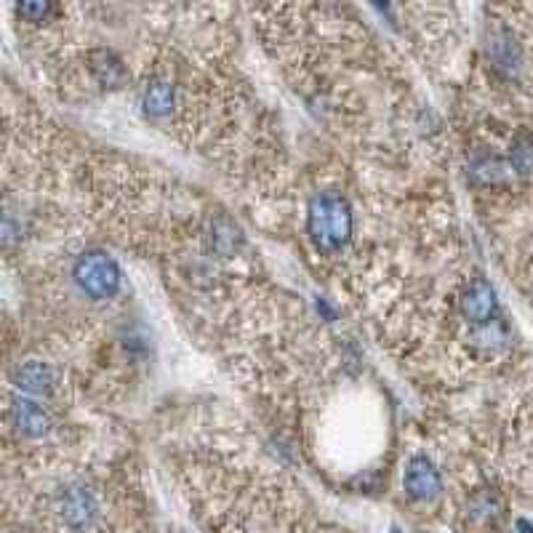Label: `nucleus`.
Segmentation results:
<instances>
[{
  "instance_id": "2",
  "label": "nucleus",
  "mask_w": 533,
  "mask_h": 533,
  "mask_svg": "<svg viewBox=\"0 0 533 533\" xmlns=\"http://www.w3.org/2000/svg\"><path fill=\"white\" fill-rule=\"evenodd\" d=\"M72 278L83 294L104 302V299H112L118 294L123 275H120L118 262L107 251H86L83 256H78V262L72 267Z\"/></svg>"
},
{
  "instance_id": "7",
  "label": "nucleus",
  "mask_w": 533,
  "mask_h": 533,
  "mask_svg": "<svg viewBox=\"0 0 533 533\" xmlns=\"http://www.w3.org/2000/svg\"><path fill=\"white\" fill-rule=\"evenodd\" d=\"M11 424L16 427V432H22L24 438H43L51 430V416L38 403L16 398L11 406Z\"/></svg>"
},
{
  "instance_id": "9",
  "label": "nucleus",
  "mask_w": 533,
  "mask_h": 533,
  "mask_svg": "<svg viewBox=\"0 0 533 533\" xmlns=\"http://www.w3.org/2000/svg\"><path fill=\"white\" fill-rule=\"evenodd\" d=\"M467 515L480 526H496L504 518L502 496L496 494L494 488H478L467 499Z\"/></svg>"
},
{
  "instance_id": "4",
  "label": "nucleus",
  "mask_w": 533,
  "mask_h": 533,
  "mask_svg": "<svg viewBox=\"0 0 533 533\" xmlns=\"http://www.w3.org/2000/svg\"><path fill=\"white\" fill-rule=\"evenodd\" d=\"M59 512H62V520L75 531H83L96 520V496L91 494V488H86L83 483H75V486L64 488L62 499H59Z\"/></svg>"
},
{
  "instance_id": "5",
  "label": "nucleus",
  "mask_w": 533,
  "mask_h": 533,
  "mask_svg": "<svg viewBox=\"0 0 533 533\" xmlns=\"http://www.w3.org/2000/svg\"><path fill=\"white\" fill-rule=\"evenodd\" d=\"M403 488L406 494L416 502H430L440 494L443 488V480H440L438 467L427 459V456H414L406 467V475H403Z\"/></svg>"
},
{
  "instance_id": "14",
  "label": "nucleus",
  "mask_w": 533,
  "mask_h": 533,
  "mask_svg": "<svg viewBox=\"0 0 533 533\" xmlns=\"http://www.w3.org/2000/svg\"><path fill=\"white\" fill-rule=\"evenodd\" d=\"M512 168L523 176L533 174V139L528 134H520L512 142Z\"/></svg>"
},
{
  "instance_id": "13",
  "label": "nucleus",
  "mask_w": 533,
  "mask_h": 533,
  "mask_svg": "<svg viewBox=\"0 0 533 533\" xmlns=\"http://www.w3.org/2000/svg\"><path fill=\"white\" fill-rule=\"evenodd\" d=\"M472 176L480 179V182L496 184L507 176V166H504V160L496 158V155H480V158L472 160Z\"/></svg>"
},
{
  "instance_id": "6",
  "label": "nucleus",
  "mask_w": 533,
  "mask_h": 533,
  "mask_svg": "<svg viewBox=\"0 0 533 533\" xmlns=\"http://www.w3.org/2000/svg\"><path fill=\"white\" fill-rule=\"evenodd\" d=\"M486 54L488 62L494 64V70L504 72V75H515L520 70V62H523V51H520L518 40L502 24H494L488 30Z\"/></svg>"
},
{
  "instance_id": "16",
  "label": "nucleus",
  "mask_w": 533,
  "mask_h": 533,
  "mask_svg": "<svg viewBox=\"0 0 533 533\" xmlns=\"http://www.w3.org/2000/svg\"><path fill=\"white\" fill-rule=\"evenodd\" d=\"M518 528L523 533H533V526H531V523H528V520H518Z\"/></svg>"
},
{
  "instance_id": "3",
  "label": "nucleus",
  "mask_w": 533,
  "mask_h": 533,
  "mask_svg": "<svg viewBox=\"0 0 533 533\" xmlns=\"http://www.w3.org/2000/svg\"><path fill=\"white\" fill-rule=\"evenodd\" d=\"M459 310H462L464 320H470L475 326H486L499 315V296L496 288L488 283L486 278L470 280L462 291L459 299Z\"/></svg>"
},
{
  "instance_id": "15",
  "label": "nucleus",
  "mask_w": 533,
  "mask_h": 533,
  "mask_svg": "<svg viewBox=\"0 0 533 533\" xmlns=\"http://www.w3.org/2000/svg\"><path fill=\"white\" fill-rule=\"evenodd\" d=\"M19 11V16H24L27 22H46L48 14L54 11V8L48 6V3H22V6L16 8Z\"/></svg>"
},
{
  "instance_id": "10",
  "label": "nucleus",
  "mask_w": 533,
  "mask_h": 533,
  "mask_svg": "<svg viewBox=\"0 0 533 533\" xmlns=\"http://www.w3.org/2000/svg\"><path fill=\"white\" fill-rule=\"evenodd\" d=\"M14 384L19 387V392H27V395H48L54 387V371L46 363L30 360V363L16 368Z\"/></svg>"
},
{
  "instance_id": "11",
  "label": "nucleus",
  "mask_w": 533,
  "mask_h": 533,
  "mask_svg": "<svg viewBox=\"0 0 533 533\" xmlns=\"http://www.w3.org/2000/svg\"><path fill=\"white\" fill-rule=\"evenodd\" d=\"M176 91L171 86V80L166 78H152L147 86L142 88V107L150 115L160 118V115H168L171 107H174Z\"/></svg>"
},
{
  "instance_id": "1",
  "label": "nucleus",
  "mask_w": 533,
  "mask_h": 533,
  "mask_svg": "<svg viewBox=\"0 0 533 533\" xmlns=\"http://www.w3.org/2000/svg\"><path fill=\"white\" fill-rule=\"evenodd\" d=\"M307 235L320 254H336L352 235V208L339 192H318L307 206Z\"/></svg>"
},
{
  "instance_id": "12",
  "label": "nucleus",
  "mask_w": 533,
  "mask_h": 533,
  "mask_svg": "<svg viewBox=\"0 0 533 533\" xmlns=\"http://www.w3.org/2000/svg\"><path fill=\"white\" fill-rule=\"evenodd\" d=\"M208 240H211V248H214L216 254L222 256H230L235 248L240 246V230L235 227V222L232 219H227V216H219V219H214L211 222V230H208Z\"/></svg>"
},
{
  "instance_id": "8",
  "label": "nucleus",
  "mask_w": 533,
  "mask_h": 533,
  "mask_svg": "<svg viewBox=\"0 0 533 533\" xmlns=\"http://www.w3.org/2000/svg\"><path fill=\"white\" fill-rule=\"evenodd\" d=\"M88 72L102 88H120L126 83V64L110 48L88 51Z\"/></svg>"
}]
</instances>
